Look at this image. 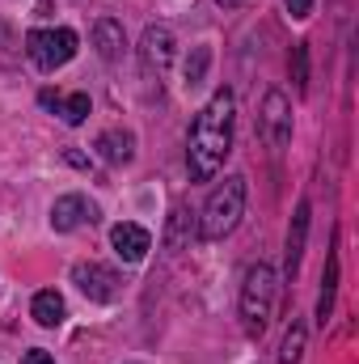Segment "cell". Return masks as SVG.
Returning a JSON list of instances; mask_svg holds the SVG:
<instances>
[{"instance_id": "4", "label": "cell", "mask_w": 359, "mask_h": 364, "mask_svg": "<svg viewBox=\"0 0 359 364\" xmlns=\"http://www.w3.org/2000/svg\"><path fill=\"white\" fill-rule=\"evenodd\" d=\"M77 47H81V38H77V30H68V26H60V30H30V34H26V55H30L34 68H43V73L64 68V64L77 55Z\"/></svg>"}, {"instance_id": "9", "label": "cell", "mask_w": 359, "mask_h": 364, "mask_svg": "<svg viewBox=\"0 0 359 364\" xmlns=\"http://www.w3.org/2000/svg\"><path fill=\"white\" fill-rule=\"evenodd\" d=\"M110 246H114V255L123 259V263H140L148 250H153V237H148V229H140V225H114L110 229Z\"/></svg>"}, {"instance_id": "11", "label": "cell", "mask_w": 359, "mask_h": 364, "mask_svg": "<svg viewBox=\"0 0 359 364\" xmlns=\"http://www.w3.org/2000/svg\"><path fill=\"white\" fill-rule=\"evenodd\" d=\"M309 216H313V208H309V199H300L296 216H292V229H287V279H296V272H300V255H304V237H309Z\"/></svg>"}, {"instance_id": "8", "label": "cell", "mask_w": 359, "mask_h": 364, "mask_svg": "<svg viewBox=\"0 0 359 364\" xmlns=\"http://www.w3.org/2000/svg\"><path fill=\"white\" fill-rule=\"evenodd\" d=\"M97 220V208H93L85 195H64V199H55V208H51V229L55 233H72V229H81V225H93Z\"/></svg>"}, {"instance_id": "3", "label": "cell", "mask_w": 359, "mask_h": 364, "mask_svg": "<svg viewBox=\"0 0 359 364\" xmlns=\"http://www.w3.org/2000/svg\"><path fill=\"white\" fill-rule=\"evenodd\" d=\"M275 292H279V275L270 263H254L245 272L241 284V326L250 339H263L270 326V314H275Z\"/></svg>"}, {"instance_id": "16", "label": "cell", "mask_w": 359, "mask_h": 364, "mask_svg": "<svg viewBox=\"0 0 359 364\" xmlns=\"http://www.w3.org/2000/svg\"><path fill=\"white\" fill-rule=\"evenodd\" d=\"M304 343H309V326L300 318H292V326L283 335V348H279V364H300L304 360Z\"/></svg>"}, {"instance_id": "12", "label": "cell", "mask_w": 359, "mask_h": 364, "mask_svg": "<svg viewBox=\"0 0 359 364\" xmlns=\"http://www.w3.org/2000/svg\"><path fill=\"white\" fill-rule=\"evenodd\" d=\"M334 292H338V237L330 246V259H326V272H321V292H317V322L321 326L334 314Z\"/></svg>"}, {"instance_id": "5", "label": "cell", "mask_w": 359, "mask_h": 364, "mask_svg": "<svg viewBox=\"0 0 359 364\" xmlns=\"http://www.w3.org/2000/svg\"><path fill=\"white\" fill-rule=\"evenodd\" d=\"M258 132H263V140H267L270 149L279 153L287 140H292V106H287V97L279 90H270L263 97V114H258Z\"/></svg>"}, {"instance_id": "15", "label": "cell", "mask_w": 359, "mask_h": 364, "mask_svg": "<svg viewBox=\"0 0 359 364\" xmlns=\"http://www.w3.org/2000/svg\"><path fill=\"white\" fill-rule=\"evenodd\" d=\"M93 38H97L101 60H118V55H123V26H118V21L101 17V21L93 26Z\"/></svg>"}, {"instance_id": "14", "label": "cell", "mask_w": 359, "mask_h": 364, "mask_svg": "<svg viewBox=\"0 0 359 364\" xmlns=\"http://www.w3.org/2000/svg\"><path fill=\"white\" fill-rule=\"evenodd\" d=\"M30 314H34V322H38V326H60V322H64V296H60L55 288H47V292H38V296H34Z\"/></svg>"}, {"instance_id": "7", "label": "cell", "mask_w": 359, "mask_h": 364, "mask_svg": "<svg viewBox=\"0 0 359 364\" xmlns=\"http://www.w3.org/2000/svg\"><path fill=\"white\" fill-rule=\"evenodd\" d=\"M140 60L148 73L165 77V68L174 64V30L170 26H148L144 30V43H140Z\"/></svg>"}, {"instance_id": "6", "label": "cell", "mask_w": 359, "mask_h": 364, "mask_svg": "<svg viewBox=\"0 0 359 364\" xmlns=\"http://www.w3.org/2000/svg\"><path fill=\"white\" fill-rule=\"evenodd\" d=\"M72 279H77V288L89 296V301H114L118 296V272H110V267H101V263H77L72 267Z\"/></svg>"}, {"instance_id": "10", "label": "cell", "mask_w": 359, "mask_h": 364, "mask_svg": "<svg viewBox=\"0 0 359 364\" xmlns=\"http://www.w3.org/2000/svg\"><path fill=\"white\" fill-rule=\"evenodd\" d=\"M38 102H43L47 110H55L68 127H77V123H85V119H89V93H55V90H43V93H38Z\"/></svg>"}, {"instance_id": "17", "label": "cell", "mask_w": 359, "mask_h": 364, "mask_svg": "<svg viewBox=\"0 0 359 364\" xmlns=\"http://www.w3.org/2000/svg\"><path fill=\"white\" fill-rule=\"evenodd\" d=\"M292 81H296V90H309V43L292 47Z\"/></svg>"}, {"instance_id": "1", "label": "cell", "mask_w": 359, "mask_h": 364, "mask_svg": "<svg viewBox=\"0 0 359 364\" xmlns=\"http://www.w3.org/2000/svg\"><path fill=\"white\" fill-rule=\"evenodd\" d=\"M233 93L216 90L211 102L199 110L194 127H190V149H186V166H190V178L194 182H211L220 174L224 157L233 153Z\"/></svg>"}, {"instance_id": "19", "label": "cell", "mask_w": 359, "mask_h": 364, "mask_svg": "<svg viewBox=\"0 0 359 364\" xmlns=\"http://www.w3.org/2000/svg\"><path fill=\"white\" fill-rule=\"evenodd\" d=\"M283 4H287L292 17H309V13H313V0H283Z\"/></svg>"}, {"instance_id": "20", "label": "cell", "mask_w": 359, "mask_h": 364, "mask_svg": "<svg viewBox=\"0 0 359 364\" xmlns=\"http://www.w3.org/2000/svg\"><path fill=\"white\" fill-rule=\"evenodd\" d=\"M21 364H55V360H51L43 348H34V352H26V356H21Z\"/></svg>"}, {"instance_id": "21", "label": "cell", "mask_w": 359, "mask_h": 364, "mask_svg": "<svg viewBox=\"0 0 359 364\" xmlns=\"http://www.w3.org/2000/svg\"><path fill=\"white\" fill-rule=\"evenodd\" d=\"M216 4H224V9H237V4H241V0H216Z\"/></svg>"}, {"instance_id": "2", "label": "cell", "mask_w": 359, "mask_h": 364, "mask_svg": "<svg viewBox=\"0 0 359 364\" xmlns=\"http://www.w3.org/2000/svg\"><path fill=\"white\" fill-rule=\"evenodd\" d=\"M241 212H245V178H241V174H228V178L207 195V203H203L199 237H203V242H220V237H228V233L237 229Z\"/></svg>"}, {"instance_id": "18", "label": "cell", "mask_w": 359, "mask_h": 364, "mask_svg": "<svg viewBox=\"0 0 359 364\" xmlns=\"http://www.w3.org/2000/svg\"><path fill=\"white\" fill-rule=\"evenodd\" d=\"M207 60H211V51H207V47H199V51H194V60L186 64V81H190V85H199V81H203V68H207Z\"/></svg>"}, {"instance_id": "13", "label": "cell", "mask_w": 359, "mask_h": 364, "mask_svg": "<svg viewBox=\"0 0 359 364\" xmlns=\"http://www.w3.org/2000/svg\"><path fill=\"white\" fill-rule=\"evenodd\" d=\"M131 144H136V140H131V132H101L93 149H97V157H101V161L123 166V161H131Z\"/></svg>"}]
</instances>
